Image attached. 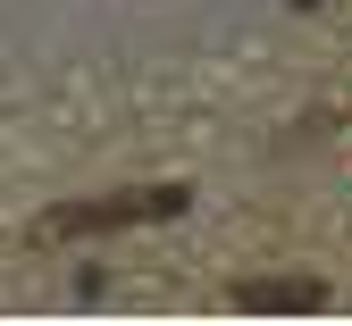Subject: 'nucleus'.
Returning a JSON list of instances; mask_svg holds the SVG:
<instances>
[{
  "label": "nucleus",
  "instance_id": "obj_1",
  "mask_svg": "<svg viewBox=\"0 0 352 326\" xmlns=\"http://www.w3.org/2000/svg\"><path fill=\"white\" fill-rule=\"evenodd\" d=\"M185 209V193L176 184H160V193H126V201H67L34 226L42 243H67V235H126V226H143V218H176Z\"/></svg>",
  "mask_w": 352,
  "mask_h": 326
},
{
  "label": "nucleus",
  "instance_id": "obj_2",
  "mask_svg": "<svg viewBox=\"0 0 352 326\" xmlns=\"http://www.w3.org/2000/svg\"><path fill=\"white\" fill-rule=\"evenodd\" d=\"M327 293L311 276H277V285H235V310H319Z\"/></svg>",
  "mask_w": 352,
  "mask_h": 326
}]
</instances>
